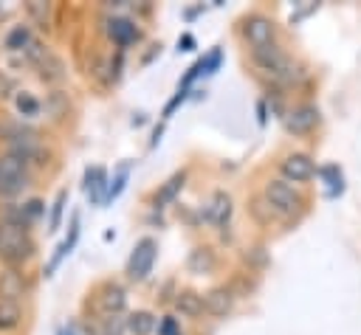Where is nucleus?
Listing matches in <instances>:
<instances>
[{"mask_svg":"<svg viewBox=\"0 0 361 335\" xmlns=\"http://www.w3.org/2000/svg\"><path fill=\"white\" fill-rule=\"evenodd\" d=\"M34 253V239L28 234V228L11 225L0 220V259L8 265H20Z\"/></svg>","mask_w":361,"mask_h":335,"instance_id":"obj_1","label":"nucleus"},{"mask_svg":"<svg viewBox=\"0 0 361 335\" xmlns=\"http://www.w3.org/2000/svg\"><path fill=\"white\" fill-rule=\"evenodd\" d=\"M28 186V172H25V160L6 152L0 155V194L11 197L17 191H23Z\"/></svg>","mask_w":361,"mask_h":335,"instance_id":"obj_2","label":"nucleus"},{"mask_svg":"<svg viewBox=\"0 0 361 335\" xmlns=\"http://www.w3.org/2000/svg\"><path fill=\"white\" fill-rule=\"evenodd\" d=\"M265 203L274 208V211H282V214H293L296 208H302V194L293 189V183L282 180V177H274L265 183Z\"/></svg>","mask_w":361,"mask_h":335,"instance_id":"obj_3","label":"nucleus"},{"mask_svg":"<svg viewBox=\"0 0 361 335\" xmlns=\"http://www.w3.org/2000/svg\"><path fill=\"white\" fill-rule=\"evenodd\" d=\"M155 256H158L155 239H149V236L138 239L135 248H133V253H130V259H127V276L135 279V282L147 279L149 270H152V265H155Z\"/></svg>","mask_w":361,"mask_h":335,"instance_id":"obj_4","label":"nucleus"},{"mask_svg":"<svg viewBox=\"0 0 361 335\" xmlns=\"http://www.w3.org/2000/svg\"><path fill=\"white\" fill-rule=\"evenodd\" d=\"M243 37L248 39V45L257 51V48H265V45H274L276 39V25L271 17L265 14H251L243 20Z\"/></svg>","mask_w":361,"mask_h":335,"instance_id":"obj_5","label":"nucleus"},{"mask_svg":"<svg viewBox=\"0 0 361 335\" xmlns=\"http://www.w3.org/2000/svg\"><path fill=\"white\" fill-rule=\"evenodd\" d=\"M254 59L257 65L265 70V73H274V76H282V79H293V62L282 53V48L276 45H265V48H257L254 51Z\"/></svg>","mask_w":361,"mask_h":335,"instance_id":"obj_6","label":"nucleus"},{"mask_svg":"<svg viewBox=\"0 0 361 335\" xmlns=\"http://www.w3.org/2000/svg\"><path fill=\"white\" fill-rule=\"evenodd\" d=\"M279 172L288 183H305L316 175V163L310 155H302V152H290L279 160Z\"/></svg>","mask_w":361,"mask_h":335,"instance_id":"obj_7","label":"nucleus"},{"mask_svg":"<svg viewBox=\"0 0 361 335\" xmlns=\"http://www.w3.org/2000/svg\"><path fill=\"white\" fill-rule=\"evenodd\" d=\"M319 124V107L313 104H299L285 115V129L290 135H307Z\"/></svg>","mask_w":361,"mask_h":335,"instance_id":"obj_8","label":"nucleus"},{"mask_svg":"<svg viewBox=\"0 0 361 335\" xmlns=\"http://www.w3.org/2000/svg\"><path fill=\"white\" fill-rule=\"evenodd\" d=\"M234 307V293L228 287H212L209 293H203V312L209 315H228Z\"/></svg>","mask_w":361,"mask_h":335,"instance_id":"obj_9","label":"nucleus"},{"mask_svg":"<svg viewBox=\"0 0 361 335\" xmlns=\"http://www.w3.org/2000/svg\"><path fill=\"white\" fill-rule=\"evenodd\" d=\"M124 301H127L124 290H121L118 284H113V282L102 284V290H99V296H96V304H99V310H102L104 315H118V312L124 310Z\"/></svg>","mask_w":361,"mask_h":335,"instance_id":"obj_10","label":"nucleus"},{"mask_svg":"<svg viewBox=\"0 0 361 335\" xmlns=\"http://www.w3.org/2000/svg\"><path fill=\"white\" fill-rule=\"evenodd\" d=\"M23 293H25V279H23V273H17L14 267L3 270V273H0V298L20 304Z\"/></svg>","mask_w":361,"mask_h":335,"instance_id":"obj_11","label":"nucleus"},{"mask_svg":"<svg viewBox=\"0 0 361 335\" xmlns=\"http://www.w3.org/2000/svg\"><path fill=\"white\" fill-rule=\"evenodd\" d=\"M107 34H110V39H113L116 45H121V48H127V45H133V42L138 39L135 23H130V20H124V17H113V20L107 23Z\"/></svg>","mask_w":361,"mask_h":335,"instance_id":"obj_12","label":"nucleus"},{"mask_svg":"<svg viewBox=\"0 0 361 335\" xmlns=\"http://www.w3.org/2000/svg\"><path fill=\"white\" fill-rule=\"evenodd\" d=\"M85 189H87V197L93 203H99V200L104 203V197H107V172L102 166L87 169L85 172Z\"/></svg>","mask_w":361,"mask_h":335,"instance_id":"obj_13","label":"nucleus"},{"mask_svg":"<svg viewBox=\"0 0 361 335\" xmlns=\"http://www.w3.org/2000/svg\"><path fill=\"white\" fill-rule=\"evenodd\" d=\"M175 310L186 318H197V315H203V296L195 290H180L175 296Z\"/></svg>","mask_w":361,"mask_h":335,"instance_id":"obj_14","label":"nucleus"},{"mask_svg":"<svg viewBox=\"0 0 361 335\" xmlns=\"http://www.w3.org/2000/svg\"><path fill=\"white\" fill-rule=\"evenodd\" d=\"M155 327H158V318L152 312H147V310H138L130 318H124V329L130 335H152Z\"/></svg>","mask_w":361,"mask_h":335,"instance_id":"obj_15","label":"nucleus"},{"mask_svg":"<svg viewBox=\"0 0 361 335\" xmlns=\"http://www.w3.org/2000/svg\"><path fill=\"white\" fill-rule=\"evenodd\" d=\"M206 217L214 222V225H226L228 217H231V197L226 191H214L209 208H206Z\"/></svg>","mask_w":361,"mask_h":335,"instance_id":"obj_16","label":"nucleus"},{"mask_svg":"<svg viewBox=\"0 0 361 335\" xmlns=\"http://www.w3.org/2000/svg\"><path fill=\"white\" fill-rule=\"evenodd\" d=\"M319 175H322V180H324V194L327 197H338L341 191H344V175H341V169L336 166V163H327V166H322V169H316Z\"/></svg>","mask_w":361,"mask_h":335,"instance_id":"obj_17","label":"nucleus"},{"mask_svg":"<svg viewBox=\"0 0 361 335\" xmlns=\"http://www.w3.org/2000/svg\"><path fill=\"white\" fill-rule=\"evenodd\" d=\"M183 183H186V172H175V175L158 189V194H155V206H166V203H172V200L180 194Z\"/></svg>","mask_w":361,"mask_h":335,"instance_id":"obj_18","label":"nucleus"},{"mask_svg":"<svg viewBox=\"0 0 361 335\" xmlns=\"http://www.w3.org/2000/svg\"><path fill=\"white\" fill-rule=\"evenodd\" d=\"M20 318H23L20 304H17V301H6V298H0V332L17 329V327H20Z\"/></svg>","mask_w":361,"mask_h":335,"instance_id":"obj_19","label":"nucleus"},{"mask_svg":"<svg viewBox=\"0 0 361 335\" xmlns=\"http://www.w3.org/2000/svg\"><path fill=\"white\" fill-rule=\"evenodd\" d=\"M31 42L34 39H31V28L28 25H14L8 31V37H6V48L8 51H25Z\"/></svg>","mask_w":361,"mask_h":335,"instance_id":"obj_20","label":"nucleus"},{"mask_svg":"<svg viewBox=\"0 0 361 335\" xmlns=\"http://www.w3.org/2000/svg\"><path fill=\"white\" fill-rule=\"evenodd\" d=\"M212 265H214V256H212L209 248H197V251H192V256H189V270L203 273V270H209Z\"/></svg>","mask_w":361,"mask_h":335,"instance_id":"obj_21","label":"nucleus"},{"mask_svg":"<svg viewBox=\"0 0 361 335\" xmlns=\"http://www.w3.org/2000/svg\"><path fill=\"white\" fill-rule=\"evenodd\" d=\"M65 200H68V191L62 189V191L56 194L54 206H51V220H48V231H56V228H59V222H62V211H65Z\"/></svg>","mask_w":361,"mask_h":335,"instance_id":"obj_22","label":"nucleus"},{"mask_svg":"<svg viewBox=\"0 0 361 335\" xmlns=\"http://www.w3.org/2000/svg\"><path fill=\"white\" fill-rule=\"evenodd\" d=\"M71 248H73V245H71L68 239H62V242L56 245V251H54V256H51V262L45 265V276H51V273H54V270L59 267V262L65 259V253H71Z\"/></svg>","mask_w":361,"mask_h":335,"instance_id":"obj_23","label":"nucleus"},{"mask_svg":"<svg viewBox=\"0 0 361 335\" xmlns=\"http://www.w3.org/2000/svg\"><path fill=\"white\" fill-rule=\"evenodd\" d=\"M17 110H20L23 115H34V113L39 110V101H37L31 93H20V96H17Z\"/></svg>","mask_w":361,"mask_h":335,"instance_id":"obj_24","label":"nucleus"},{"mask_svg":"<svg viewBox=\"0 0 361 335\" xmlns=\"http://www.w3.org/2000/svg\"><path fill=\"white\" fill-rule=\"evenodd\" d=\"M124 183H127V166L118 172V177L107 186V197H104V203H110V200H116L118 194H121V189H124Z\"/></svg>","mask_w":361,"mask_h":335,"instance_id":"obj_25","label":"nucleus"},{"mask_svg":"<svg viewBox=\"0 0 361 335\" xmlns=\"http://www.w3.org/2000/svg\"><path fill=\"white\" fill-rule=\"evenodd\" d=\"M121 332H124V321H121L118 315H107L104 329H102L99 335H121Z\"/></svg>","mask_w":361,"mask_h":335,"instance_id":"obj_26","label":"nucleus"},{"mask_svg":"<svg viewBox=\"0 0 361 335\" xmlns=\"http://www.w3.org/2000/svg\"><path fill=\"white\" fill-rule=\"evenodd\" d=\"M220 59H223V53H220V48H214V51L203 59V73H214V70L220 68Z\"/></svg>","mask_w":361,"mask_h":335,"instance_id":"obj_27","label":"nucleus"},{"mask_svg":"<svg viewBox=\"0 0 361 335\" xmlns=\"http://www.w3.org/2000/svg\"><path fill=\"white\" fill-rule=\"evenodd\" d=\"M25 8H28V14H31V17H37L39 23H45V20H48V6H45V3L34 0V3H28Z\"/></svg>","mask_w":361,"mask_h":335,"instance_id":"obj_28","label":"nucleus"},{"mask_svg":"<svg viewBox=\"0 0 361 335\" xmlns=\"http://www.w3.org/2000/svg\"><path fill=\"white\" fill-rule=\"evenodd\" d=\"M158 335H180V329H178L175 318H164V321L158 324Z\"/></svg>","mask_w":361,"mask_h":335,"instance_id":"obj_29","label":"nucleus"},{"mask_svg":"<svg viewBox=\"0 0 361 335\" xmlns=\"http://www.w3.org/2000/svg\"><path fill=\"white\" fill-rule=\"evenodd\" d=\"M183 99H186V90H178V96H175V99H172V101L164 107V115H172V110H175V107L183 101Z\"/></svg>","mask_w":361,"mask_h":335,"instance_id":"obj_30","label":"nucleus"},{"mask_svg":"<svg viewBox=\"0 0 361 335\" xmlns=\"http://www.w3.org/2000/svg\"><path fill=\"white\" fill-rule=\"evenodd\" d=\"M192 48H195V37L192 34H183L178 39V51H192Z\"/></svg>","mask_w":361,"mask_h":335,"instance_id":"obj_31","label":"nucleus"},{"mask_svg":"<svg viewBox=\"0 0 361 335\" xmlns=\"http://www.w3.org/2000/svg\"><path fill=\"white\" fill-rule=\"evenodd\" d=\"M257 121H259V124L268 121V115H265V101H257Z\"/></svg>","mask_w":361,"mask_h":335,"instance_id":"obj_32","label":"nucleus"},{"mask_svg":"<svg viewBox=\"0 0 361 335\" xmlns=\"http://www.w3.org/2000/svg\"><path fill=\"white\" fill-rule=\"evenodd\" d=\"M59 335H76V332H73V327H68V329H62Z\"/></svg>","mask_w":361,"mask_h":335,"instance_id":"obj_33","label":"nucleus"}]
</instances>
